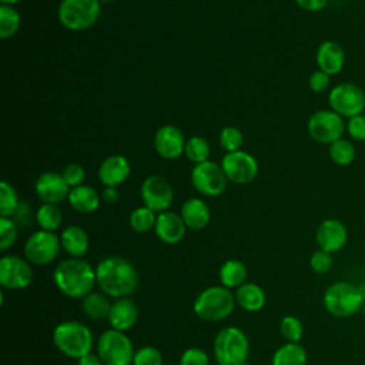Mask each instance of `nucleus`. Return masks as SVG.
<instances>
[{"instance_id": "39", "label": "nucleus", "mask_w": 365, "mask_h": 365, "mask_svg": "<svg viewBox=\"0 0 365 365\" xmlns=\"http://www.w3.org/2000/svg\"><path fill=\"white\" fill-rule=\"evenodd\" d=\"M163 356L155 346H143L135 351L133 365H161Z\"/></svg>"}, {"instance_id": "43", "label": "nucleus", "mask_w": 365, "mask_h": 365, "mask_svg": "<svg viewBox=\"0 0 365 365\" xmlns=\"http://www.w3.org/2000/svg\"><path fill=\"white\" fill-rule=\"evenodd\" d=\"M180 365H208V356L201 348H188L181 355Z\"/></svg>"}, {"instance_id": "23", "label": "nucleus", "mask_w": 365, "mask_h": 365, "mask_svg": "<svg viewBox=\"0 0 365 365\" xmlns=\"http://www.w3.org/2000/svg\"><path fill=\"white\" fill-rule=\"evenodd\" d=\"M180 215L182 217L187 228L194 231H200L205 228L211 217L207 202L201 198H188L181 205Z\"/></svg>"}, {"instance_id": "8", "label": "nucleus", "mask_w": 365, "mask_h": 365, "mask_svg": "<svg viewBox=\"0 0 365 365\" xmlns=\"http://www.w3.org/2000/svg\"><path fill=\"white\" fill-rule=\"evenodd\" d=\"M97 354L104 365H130L134 358V348L130 338L117 329L104 331L97 341Z\"/></svg>"}, {"instance_id": "1", "label": "nucleus", "mask_w": 365, "mask_h": 365, "mask_svg": "<svg viewBox=\"0 0 365 365\" xmlns=\"http://www.w3.org/2000/svg\"><path fill=\"white\" fill-rule=\"evenodd\" d=\"M97 284L103 294L113 298H127L138 285V274L134 265L123 257H107L96 267Z\"/></svg>"}, {"instance_id": "14", "label": "nucleus", "mask_w": 365, "mask_h": 365, "mask_svg": "<svg viewBox=\"0 0 365 365\" xmlns=\"http://www.w3.org/2000/svg\"><path fill=\"white\" fill-rule=\"evenodd\" d=\"M140 194L143 204L158 214L168 211L174 198V190L171 184L161 175L147 177L141 184Z\"/></svg>"}, {"instance_id": "35", "label": "nucleus", "mask_w": 365, "mask_h": 365, "mask_svg": "<svg viewBox=\"0 0 365 365\" xmlns=\"http://www.w3.org/2000/svg\"><path fill=\"white\" fill-rule=\"evenodd\" d=\"M20 201L17 192L7 181L0 182V217L11 218L19 207Z\"/></svg>"}, {"instance_id": "27", "label": "nucleus", "mask_w": 365, "mask_h": 365, "mask_svg": "<svg viewBox=\"0 0 365 365\" xmlns=\"http://www.w3.org/2000/svg\"><path fill=\"white\" fill-rule=\"evenodd\" d=\"M245 278L247 267L240 259H227L220 268V282L225 288H238Z\"/></svg>"}, {"instance_id": "15", "label": "nucleus", "mask_w": 365, "mask_h": 365, "mask_svg": "<svg viewBox=\"0 0 365 365\" xmlns=\"http://www.w3.org/2000/svg\"><path fill=\"white\" fill-rule=\"evenodd\" d=\"M33 281V269L27 259L4 255L0 259V284L7 289L27 288Z\"/></svg>"}, {"instance_id": "26", "label": "nucleus", "mask_w": 365, "mask_h": 365, "mask_svg": "<svg viewBox=\"0 0 365 365\" xmlns=\"http://www.w3.org/2000/svg\"><path fill=\"white\" fill-rule=\"evenodd\" d=\"M234 297H235V302L244 311H248V312H257L262 309L267 299L264 289L254 282H244L242 285H240Z\"/></svg>"}, {"instance_id": "50", "label": "nucleus", "mask_w": 365, "mask_h": 365, "mask_svg": "<svg viewBox=\"0 0 365 365\" xmlns=\"http://www.w3.org/2000/svg\"><path fill=\"white\" fill-rule=\"evenodd\" d=\"M358 289H359V292H361V295H362V298L365 299V282L364 284H361L359 287H358Z\"/></svg>"}, {"instance_id": "38", "label": "nucleus", "mask_w": 365, "mask_h": 365, "mask_svg": "<svg viewBox=\"0 0 365 365\" xmlns=\"http://www.w3.org/2000/svg\"><path fill=\"white\" fill-rule=\"evenodd\" d=\"M19 235L17 224L13 218L0 217V250L10 248Z\"/></svg>"}, {"instance_id": "31", "label": "nucleus", "mask_w": 365, "mask_h": 365, "mask_svg": "<svg viewBox=\"0 0 365 365\" xmlns=\"http://www.w3.org/2000/svg\"><path fill=\"white\" fill-rule=\"evenodd\" d=\"M21 24V17L13 6H0V37L3 40L13 37Z\"/></svg>"}, {"instance_id": "17", "label": "nucleus", "mask_w": 365, "mask_h": 365, "mask_svg": "<svg viewBox=\"0 0 365 365\" xmlns=\"http://www.w3.org/2000/svg\"><path fill=\"white\" fill-rule=\"evenodd\" d=\"M315 240L319 250L334 254L345 247L348 241V231L339 220L327 218L318 225Z\"/></svg>"}, {"instance_id": "34", "label": "nucleus", "mask_w": 365, "mask_h": 365, "mask_svg": "<svg viewBox=\"0 0 365 365\" xmlns=\"http://www.w3.org/2000/svg\"><path fill=\"white\" fill-rule=\"evenodd\" d=\"M155 221H157L155 212L145 205L135 208L130 214V225L135 232H140V234H144L153 230L155 225Z\"/></svg>"}, {"instance_id": "36", "label": "nucleus", "mask_w": 365, "mask_h": 365, "mask_svg": "<svg viewBox=\"0 0 365 365\" xmlns=\"http://www.w3.org/2000/svg\"><path fill=\"white\" fill-rule=\"evenodd\" d=\"M279 332L288 342H299L304 335V325L297 317L287 315L279 322Z\"/></svg>"}, {"instance_id": "9", "label": "nucleus", "mask_w": 365, "mask_h": 365, "mask_svg": "<svg viewBox=\"0 0 365 365\" xmlns=\"http://www.w3.org/2000/svg\"><path fill=\"white\" fill-rule=\"evenodd\" d=\"M307 130L314 141L319 144H332L342 138L346 125L338 113L332 110H319L309 117Z\"/></svg>"}, {"instance_id": "47", "label": "nucleus", "mask_w": 365, "mask_h": 365, "mask_svg": "<svg viewBox=\"0 0 365 365\" xmlns=\"http://www.w3.org/2000/svg\"><path fill=\"white\" fill-rule=\"evenodd\" d=\"M120 198V192L117 190V187H104L103 192H101V200L107 204H114L117 202Z\"/></svg>"}, {"instance_id": "25", "label": "nucleus", "mask_w": 365, "mask_h": 365, "mask_svg": "<svg viewBox=\"0 0 365 365\" xmlns=\"http://www.w3.org/2000/svg\"><path fill=\"white\" fill-rule=\"evenodd\" d=\"M70 205L80 214H91L100 207L101 197L98 192L90 185H78L70 190L68 194Z\"/></svg>"}, {"instance_id": "18", "label": "nucleus", "mask_w": 365, "mask_h": 365, "mask_svg": "<svg viewBox=\"0 0 365 365\" xmlns=\"http://www.w3.org/2000/svg\"><path fill=\"white\" fill-rule=\"evenodd\" d=\"M34 190L37 197L43 202L58 204L66 198H68L71 188L67 185L61 174L54 171H47L37 178L34 184Z\"/></svg>"}, {"instance_id": "3", "label": "nucleus", "mask_w": 365, "mask_h": 365, "mask_svg": "<svg viewBox=\"0 0 365 365\" xmlns=\"http://www.w3.org/2000/svg\"><path fill=\"white\" fill-rule=\"evenodd\" d=\"M53 342L68 358L80 359L91 352L93 334L90 328L77 321H64L53 331Z\"/></svg>"}, {"instance_id": "2", "label": "nucleus", "mask_w": 365, "mask_h": 365, "mask_svg": "<svg viewBox=\"0 0 365 365\" xmlns=\"http://www.w3.org/2000/svg\"><path fill=\"white\" fill-rule=\"evenodd\" d=\"M53 281L61 294L78 299L93 292V288L97 284V277L96 269H93L87 261L81 258H70L61 261L56 267Z\"/></svg>"}, {"instance_id": "30", "label": "nucleus", "mask_w": 365, "mask_h": 365, "mask_svg": "<svg viewBox=\"0 0 365 365\" xmlns=\"http://www.w3.org/2000/svg\"><path fill=\"white\" fill-rule=\"evenodd\" d=\"M36 221L40 230L54 232L61 225V221H63L61 210L57 207V204L43 202L36 211Z\"/></svg>"}, {"instance_id": "44", "label": "nucleus", "mask_w": 365, "mask_h": 365, "mask_svg": "<svg viewBox=\"0 0 365 365\" xmlns=\"http://www.w3.org/2000/svg\"><path fill=\"white\" fill-rule=\"evenodd\" d=\"M329 83H331V76L327 74V73H324L322 70L314 71V73L309 76V80H308L309 88H311L314 93H322V91H325V90L329 87Z\"/></svg>"}, {"instance_id": "49", "label": "nucleus", "mask_w": 365, "mask_h": 365, "mask_svg": "<svg viewBox=\"0 0 365 365\" xmlns=\"http://www.w3.org/2000/svg\"><path fill=\"white\" fill-rule=\"evenodd\" d=\"M21 0H0L1 4H6V6H13V4H17L20 3Z\"/></svg>"}, {"instance_id": "11", "label": "nucleus", "mask_w": 365, "mask_h": 365, "mask_svg": "<svg viewBox=\"0 0 365 365\" xmlns=\"http://www.w3.org/2000/svg\"><path fill=\"white\" fill-rule=\"evenodd\" d=\"M60 247V237L51 231L38 230L27 238L24 244V257L30 264L46 265L57 258Z\"/></svg>"}, {"instance_id": "13", "label": "nucleus", "mask_w": 365, "mask_h": 365, "mask_svg": "<svg viewBox=\"0 0 365 365\" xmlns=\"http://www.w3.org/2000/svg\"><path fill=\"white\" fill-rule=\"evenodd\" d=\"M221 167L227 180L234 184H248L258 174L257 160L242 150L227 153L221 160Z\"/></svg>"}, {"instance_id": "52", "label": "nucleus", "mask_w": 365, "mask_h": 365, "mask_svg": "<svg viewBox=\"0 0 365 365\" xmlns=\"http://www.w3.org/2000/svg\"><path fill=\"white\" fill-rule=\"evenodd\" d=\"M242 365H248V364H247V362H245V364H242Z\"/></svg>"}, {"instance_id": "41", "label": "nucleus", "mask_w": 365, "mask_h": 365, "mask_svg": "<svg viewBox=\"0 0 365 365\" xmlns=\"http://www.w3.org/2000/svg\"><path fill=\"white\" fill-rule=\"evenodd\" d=\"M309 265L317 274H325L332 267V254L324 250H318L311 255Z\"/></svg>"}, {"instance_id": "7", "label": "nucleus", "mask_w": 365, "mask_h": 365, "mask_svg": "<svg viewBox=\"0 0 365 365\" xmlns=\"http://www.w3.org/2000/svg\"><path fill=\"white\" fill-rule=\"evenodd\" d=\"M100 0H61L58 6V20L61 26L71 31L90 29L100 16Z\"/></svg>"}, {"instance_id": "24", "label": "nucleus", "mask_w": 365, "mask_h": 365, "mask_svg": "<svg viewBox=\"0 0 365 365\" xmlns=\"http://www.w3.org/2000/svg\"><path fill=\"white\" fill-rule=\"evenodd\" d=\"M61 248L73 258H81L88 251V235L78 225H70L63 230L60 235Z\"/></svg>"}, {"instance_id": "33", "label": "nucleus", "mask_w": 365, "mask_h": 365, "mask_svg": "<svg viewBox=\"0 0 365 365\" xmlns=\"http://www.w3.org/2000/svg\"><path fill=\"white\" fill-rule=\"evenodd\" d=\"M329 158L336 164V165H349L355 160V147L351 141L345 138H339L329 144Z\"/></svg>"}, {"instance_id": "5", "label": "nucleus", "mask_w": 365, "mask_h": 365, "mask_svg": "<svg viewBox=\"0 0 365 365\" xmlns=\"http://www.w3.org/2000/svg\"><path fill=\"white\" fill-rule=\"evenodd\" d=\"M212 349L218 365H242L250 354L248 336L237 327L222 328L214 339Z\"/></svg>"}, {"instance_id": "22", "label": "nucleus", "mask_w": 365, "mask_h": 365, "mask_svg": "<svg viewBox=\"0 0 365 365\" xmlns=\"http://www.w3.org/2000/svg\"><path fill=\"white\" fill-rule=\"evenodd\" d=\"M138 308L137 304L130 298H118L110 309L108 322L113 329L127 331L137 324Z\"/></svg>"}, {"instance_id": "40", "label": "nucleus", "mask_w": 365, "mask_h": 365, "mask_svg": "<svg viewBox=\"0 0 365 365\" xmlns=\"http://www.w3.org/2000/svg\"><path fill=\"white\" fill-rule=\"evenodd\" d=\"M61 175H63L64 181L67 182V185L70 188H74V187H78L83 184V181L86 178V171L80 164L71 163L64 167Z\"/></svg>"}, {"instance_id": "21", "label": "nucleus", "mask_w": 365, "mask_h": 365, "mask_svg": "<svg viewBox=\"0 0 365 365\" xmlns=\"http://www.w3.org/2000/svg\"><path fill=\"white\" fill-rule=\"evenodd\" d=\"M315 60L318 64V70L334 76L338 74L345 64V51L342 46L334 40H325L319 44Z\"/></svg>"}, {"instance_id": "45", "label": "nucleus", "mask_w": 365, "mask_h": 365, "mask_svg": "<svg viewBox=\"0 0 365 365\" xmlns=\"http://www.w3.org/2000/svg\"><path fill=\"white\" fill-rule=\"evenodd\" d=\"M14 222L21 225H29L31 221V208L26 201H20L16 212H14Z\"/></svg>"}, {"instance_id": "29", "label": "nucleus", "mask_w": 365, "mask_h": 365, "mask_svg": "<svg viewBox=\"0 0 365 365\" xmlns=\"http://www.w3.org/2000/svg\"><path fill=\"white\" fill-rule=\"evenodd\" d=\"M111 305L113 304H110L107 295L100 292H90L87 297L83 298V302H81L83 312L91 319L108 318Z\"/></svg>"}, {"instance_id": "28", "label": "nucleus", "mask_w": 365, "mask_h": 365, "mask_svg": "<svg viewBox=\"0 0 365 365\" xmlns=\"http://www.w3.org/2000/svg\"><path fill=\"white\" fill-rule=\"evenodd\" d=\"M307 351L298 342H287L279 346L274 356L272 365H305Z\"/></svg>"}, {"instance_id": "51", "label": "nucleus", "mask_w": 365, "mask_h": 365, "mask_svg": "<svg viewBox=\"0 0 365 365\" xmlns=\"http://www.w3.org/2000/svg\"><path fill=\"white\" fill-rule=\"evenodd\" d=\"M107 1H111V0H100V3H107Z\"/></svg>"}, {"instance_id": "6", "label": "nucleus", "mask_w": 365, "mask_h": 365, "mask_svg": "<svg viewBox=\"0 0 365 365\" xmlns=\"http://www.w3.org/2000/svg\"><path fill=\"white\" fill-rule=\"evenodd\" d=\"M365 299L362 298L358 287L349 282H335L329 285L324 292L325 309L338 318H346L356 314Z\"/></svg>"}, {"instance_id": "46", "label": "nucleus", "mask_w": 365, "mask_h": 365, "mask_svg": "<svg viewBox=\"0 0 365 365\" xmlns=\"http://www.w3.org/2000/svg\"><path fill=\"white\" fill-rule=\"evenodd\" d=\"M295 3L307 11H319L328 4V0H295Z\"/></svg>"}, {"instance_id": "19", "label": "nucleus", "mask_w": 365, "mask_h": 365, "mask_svg": "<svg viewBox=\"0 0 365 365\" xmlns=\"http://www.w3.org/2000/svg\"><path fill=\"white\" fill-rule=\"evenodd\" d=\"M187 225L182 217L173 211H163L157 215L154 232L157 238L165 244H177L185 235Z\"/></svg>"}, {"instance_id": "16", "label": "nucleus", "mask_w": 365, "mask_h": 365, "mask_svg": "<svg viewBox=\"0 0 365 365\" xmlns=\"http://www.w3.org/2000/svg\"><path fill=\"white\" fill-rule=\"evenodd\" d=\"M187 140L182 131L171 124L160 127L154 135L155 153L164 160H175L184 154Z\"/></svg>"}, {"instance_id": "32", "label": "nucleus", "mask_w": 365, "mask_h": 365, "mask_svg": "<svg viewBox=\"0 0 365 365\" xmlns=\"http://www.w3.org/2000/svg\"><path fill=\"white\" fill-rule=\"evenodd\" d=\"M184 154L194 164H201L204 161H208L210 154H211L210 143L201 135L190 137L185 143Z\"/></svg>"}, {"instance_id": "42", "label": "nucleus", "mask_w": 365, "mask_h": 365, "mask_svg": "<svg viewBox=\"0 0 365 365\" xmlns=\"http://www.w3.org/2000/svg\"><path fill=\"white\" fill-rule=\"evenodd\" d=\"M346 131L352 140L365 141V115L358 114L348 118Z\"/></svg>"}, {"instance_id": "12", "label": "nucleus", "mask_w": 365, "mask_h": 365, "mask_svg": "<svg viewBox=\"0 0 365 365\" xmlns=\"http://www.w3.org/2000/svg\"><path fill=\"white\" fill-rule=\"evenodd\" d=\"M227 177L221 164L211 160L195 164L191 170V182L194 188L207 197H217L227 188Z\"/></svg>"}, {"instance_id": "37", "label": "nucleus", "mask_w": 365, "mask_h": 365, "mask_svg": "<svg viewBox=\"0 0 365 365\" xmlns=\"http://www.w3.org/2000/svg\"><path fill=\"white\" fill-rule=\"evenodd\" d=\"M242 141H244L242 133L240 131V128L234 125L224 127L220 133V144L227 153H234L241 150Z\"/></svg>"}, {"instance_id": "4", "label": "nucleus", "mask_w": 365, "mask_h": 365, "mask_svg": "<svg viewBox=\"0 0 365 365\" xmlns=\"http://www.w3.org/2000/svg\"><path fill=\"white\" fill-rule=\"evenodd\" d=\"M235 304V297L230 288L212 285L198 294L192 308L198 318L208 322H215L231 315Z\"/></svg>"}, {"instance_id": "48", "label": "nucleus", "mask_w": 365, "mask_h": 365, "mask_svg": "<svg viewBox=\"0 0 365 365\" xmlns=\"http://www.w3.org/2000/svg\"><path fill=\"white\" fill-rule=\"evenodd\" d=\"M77 361H78L77 365H104L101 358L98 356V354H93V352L86 354L84 356H81Z\"/></svg>"}, {"instance_id": "20", "label": "nucleus", "mask_w": 365, "mask_h": 365, "mask_svg": "<svg viewBox=\"0 0 365 365\" xmlns=\"http://www.w3.org/2000/svg\"><path fill=\"white\" fill-rule=\"evenodd\" d=\"M131 173L130 161L121 154H113L103 160L98 167V180L104 187H117L123 184Z\"/></svg>"}, {"instance_id": "10", "label": "nucleus", "mask_w": 365, "mask_h": 365, "mask_svg": "<svg viewBox=\"0 0 365 365\" xmlns=\"http://www.w3.org/2000/svg\"><path fill=\"white\" fill-rule=\"evenodd\" d=\"M328 103L332 111L341 117L351 118L362 114L365 108V93L354 83H341L329 91Z\"/></svg>"}]
</instances>
